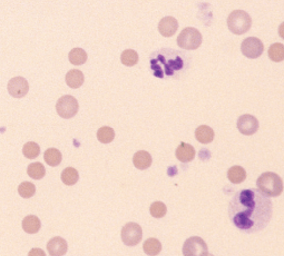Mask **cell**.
Listing matches in <instances>:
<instances>
[{
    "label": "cell",
    "instance_id": "6da1fadb",
    "mask_svg": "<svg viewBox=\"0 0 284 256\" xmlns=\"http://www.w3.org/2000/svg\"><path fill=\"white\" fill-rule=\"evenodd\" d=\"M235 227L246 233H255L268 225L272 216V203L259 190L237 192L228 207Z\"/></svg>",
    "mask_w": 284,
    "mask_h": 256
},
{
    "label": "cell",
    "instance_id": "7a4b0ae2",
    "mask_svg": "<svg viewBox=\"0 0 284 256\" xmlns=\"http://www.w3.org/2000/svg\"><path fill=\"white\" fill-rule=\"evenodd\" d=\"M256 187L261 193L268 197H278L283 191V183L280 176L276 173L267 172L258 178Z\"/></svg>",
    "mask_w": 284,
    "mask_h": 256
},
{
    "label": "cell",
    "instance_id": "3957f363",
    "mask_svg": "<svg viewBox=\"0 0 284 256\" xmlns=\"http://www.w3.org/2000/svg\"><path fill=\"white\" fill-rule=\"evenodd\" d=\"M227 26L233 34L243 35L250 30L252 19L247 12L243 10H234L227 18Z\"/></svg>",
    "mask_w": 284,
    "mask_h": 256
},
{
    "label": "cell",
    "instance_id": "277c9868",
    "mask_svg": "<svg viewBox=\"0 0 284 256\" xmlns=\"http://www.w3.org/2000/svg\"><path fill=\"white\" fill-rule=\"evenodd\" d=\"M201 44H202V35L198 29L192 28V27L183 29L177 37V45L183 49H198Z\"/></svg>",
    "mask_w": 284,
    "mask_h": 256
},
{
    "label": "cell",
    "instance_id": "5b68a950",
    "mask_svg": "<svg viewBox=\"0 0 284 256\" xmlns=\"http://www.w3.org/2000/svg\"><path fill=\"white\" fill-rule=\"evenodd\" d=\"M79 104L74 96L65 95L58 99L56 104V112L61 117L68 120L76 116V114L78 113Z\"/></svg>",
    "mask_w": 284,
    "mask_h": 256
},
{
    "label": "cell",
    "instance_id": "8992f818",
    "mask_svg": "<svg viewBox=\"0 0 284 256\" xmlns=\"http://www.w3.org/2000/svg\"><path fill=\"white\" fill-rule=\"evenodd\" d=\"M183 254L185 256H208V245L201 237L192 236L183 245Z\"/></svg>",
    "mask_w": 284,
    "mask_h": 256
},
{
    "label": "cell",
    "instance_id": "52a82bcc",
    "mask_svg": "<svg viewBox=\"0 0 284 256\" xmlns=\"http://www.w3.org/2000/svg\"><path fill=\"white\" fill-rule=\"evenodd\" d=\"M143 239L142 227L136 223H127L122 228V241L127 246H135Z\"/></svg>",
    "mask_w": 284,
    "mask_h": 256
},
{
    "label": "cell",
    "instance_id": "ba28073f",
    "mask_svg": "<svg viewBox=\"0 0 284 256\" xmlns=\"http://www.w3.org/2000/svg\"><path fill=\"white\" fill-rule=\"evenodd\" d=\"M264 46L259 38L256 37H249L243 40L241 45V52L245 57L255 59L260 57L263 54Z\"/></svg>",
    "mask_w": 284,
    "mask_h": 256
},
{
    "label": "cell",
    "instance_id": "9c48e42d",
    "mask_svg": "<svg viewBox=\"0 0 284 256\" xmlns=\"http://www.w3.org/2000/svg\"><path fill=\"white\" fill-rule=\"evenodd\" d=\"M29 84L24 77H15L8 83V93L13 98H22L28 94Z\"/></svg>",
    "mask_w": 284,
    "mask_h": 256
},
{
    "label": "cell",
    "instance_id": "30bf717a",
    "mask_svg": "<svg viewBox=\"0 0 284 256\" xmlns=\"http://www.w3.org/2000/svg\"><path fill=\"white\" fill-rule=\"evenodd\" d=\"M237 129L245 136L254 135L259 129V121L250 114H245L237 120Z\"/></svg>",
    "mask_w": 284,
    "mask_h": 256
},
{
    "label": "cell",
    "instance_id": "8fae6325",
    "mask_svg": "<svg viewBox=\"0 0 284 256\" xmlns=\"http://www.w3.org/2000/svg\"><path fill=\"white\" fill-rule=\"evenodd\" d=\"M48 254L52 256H62L67 252V242L63 237H53L47 243Z\"/></svg>",
    "mask_w": 284,
    "mask_h": 256
},
{
    "label": "cell",
    "instance_id": "7c38bea8",
    "mask_svg": "<svg viewBox=\"0 0 284 256\" xmlns=\"http://www.w3.org/2000/svg\"><path fill=\"white\" fill-rule=\"evenodd\" d=\"M178 29V21L173 17H165L159 21L158 30L164 37H172Z\"/></svg>",
    "mask_w": 284,
    "mask_h": 256
},
{
    "label": "cell",
    "instance_id": "4fadbf2b",
    "mask_svg": "<svg viewBox=\"0 0 284 256\" xmlns=\"http://www.w3.org/2000/svg\"><path fill=\"white\" fill-rule=\"evenodd\" d=\"M133 163H134V166L137 168V170H141V171L147 170L148 167L152 166V163H153L152 155H150L148 152H145V150H140V152H136L134 154Z\"/></svg>",
    "mask_w": 284,
    "mask_h": 256
},
{
    "label": "cell",
    "instance_id": "5bb4252c",
    "mask_svg": "<svg viewBox=\"0 0 284 256\" xmlns=\"http://www.w3.org/2000/svg\"><path fill=\"white\" fill-rule=\"evenodd\" d=\"M176 158L182 163H190L195 157V149L193 146L186 143H181V145L176 148Z\"/></svg>",
    "mask_w": 284,
    "mask_h": 256
},
{
    "label": "cell",
    "instance_id": "9a60e30c",
    "mask_svg": "<svg viewBox=\"0 0 284 256\" xmlns=\"http://www.w3.org/2000/svg\"><path fill=\"white\" fill-rule=\"evenodd\" d=\"M214 130L208 125H201L195 130V138L201 144H210L214 140Z\"/></svg>",
    "mask_w": 284,
    "mask_h": 256
},
{
    "label": "cell",
    "instance_id": "2e32d148",
    "mask_svg": "<svg viewBox=\"0 0 284 256\" xmlns=\"http://www.w3.org/2000/svg\"><path fill=\"white\" fill-rule=\"evenodd\" d=\"M65 80H66L67 86L70 87V88L77 89V88H79L80 86H82V84H84L85 77L80 70L74 69V70H71L67 72Z\"/></svg>",
    "mask_w": 284,
    "mask_h": 256
},
{
    "label": "cell",
    "instance_id": "e0dca14e",
    "mask_svg": "<svg viewBox=\"0 0 284 256\" xmlns=\"http://www.w3.org/2000/svg\"><path fill=\"white\" fill-rule=\"evenodd\" d=\"M41 227L40 219L36 215H28L22 221V230L28 234H36Z\"/></svg>",
    "mask_w": 284,
    "mask_h": 256
},
{
    "label": "cell",
    "instance_id": "ac0fdd59",
    "mask_svg": "<svg viewBox=\"0 0 284 256\" xmlns=\"http://www.w3.org/2000/svg\"><path fill=\"white\" fill-rule=\"evenodd\" d=\"M62 182L67 186L75 185L79 180V174L78 171L75 170L74 167H66L65 170L62 172Z\"/></svg>",
    "mask_w": 284,
    "mask_h": 256
},
{
    "label": "cell",
    "instance_id": "d6986e66",
    "mask_svg": "<svg viewBox=\"0 0 284 256\" xmlns=\"http://www.w3.org/2000/svg\"><path fill=\"white\" fill-rule=\"evenodd\" d=\"M227 177L233 184H241L246 178V172L241 166H232L227 172Z\"/></svg>",
    "mask_w": 284,
    "mask_h": 256
},
{
    "label": "cell",
    "instance_id": "ffe728a7",
    "mask_svg": "<svg viewBox=\"0 0 284 256\" xmlns=\"http://www.w3.org/2000/svg\"><path fill=\"white\" fill-rule=\"evenodd\" d=\"M68 59L75 66H81L87 62V53L82 48H74L68 54Z\"/></svg>",
    "mask_w": 284,
    "mask_h": 256
},
{
    "label": "cell",
    "instance_id": "44dd1931",
    "mask_svg": "<svg viewBox=\"0 0 284 256\" xmlns=\"http://www.w3.org/2000/svg\"><path fill=\"white\" fill-rule=\"evenodd\" d=\"M44 159L49 166H58L62 163V153L57 148H48L44 154Z\"/></svg>",
    "mask_w": 284,
    "mask_h": 256
},
{
    "label": "cell",
    "instance_id": "7402d4cb",
    "mask_svg": "<svg viewBox=\"0 0 284 256\" xmlns=\"http://www.w3.org/2000/svg\"><path fill=\"white\" fill-rule=\"evenodd\" d=\"M162 251V244L157 239L150 237L144 243V252L147 255H158Z\"/></svg>",
    "mask_w": 284,
    "mask_h": 256
},
{
    "label": "cell",
    "instance_id": "603a6c76",
    "mask_svg": "<svg viewBox=\"0 0 284 256\" xmlns=\"http://www.w3.org/2000/svg\"><path fill=\"white\" fill-rule=\"evenodd\" d=\"M97 138L100 143L109 144V143H112L114 138H115V131H114L112 127L104 126L98 129Z\"/></svg>",
    "mask_w": 284,
    "mask_h": 256
},
{
    "label": "cell",
    "instance_id": "cb8c5ba5",
    "mask_svg": "<svg viewBox=\"0 0 284 256\" xmlns=\"http://www.w3.org/2000/svg\"><path fill=\"white\" fill-rule=\"evenodd\" d=\"M121 61L123 65H125L127 67H133L135 66L137 62H139V55L133 49H126L122 53Z\"/></svg>",
    "mask_w": 284,
    "mask_h": 256
},
{
    "label": "cell",
    "instance_id": "d4e9b609",
    "mask_svg": "<svg viewBox=\"0 0 284 256\" xmlns=\"http://www.w3.org/2000/svg\"><path fill=\"white\" fill-rule=\"evenodd\" d=\"M269 58L276 63L284 59V46L282 44H273L269 48Z\"/></svg>",
    "mask_w": 284,
    "mask_h": 256
},
{
    "label": "cell",
    "instance_id": "484cf974",
    "mask_svg": "<svg viewBox=\"0 0 284 256\" xmlns=\"http://www.w3.org/2000/svg\"><path fill=\"white\" fill-rule=\"evenodd\" d=\"M22 154L24 156L28 159H35L39 156L40 154V147L37 143H34V141H29V143H26L22 147Z\"/></svg>",
    "mask_w": 284,
    "mask_h": 256
},
{
    "label": "cell",
    "instance_id": "4316f807",
    "mask_svg": "<svg viewBox=\"0 0 284 256\" xmlns=\"http://www.w3.org/2000/svg\"><path fill=\"white\" fill-rule=\"evenodd\" d=\"M27 173L34 180H41L45 176L46 170L41 163H31L28 168H27Z\"/></svg>",
    "mask_w": 284,
    "mask_h": 256
},
{
    "label": "cell",
    "instance_id": "83f0119b",
    "mask_svg": "<svg viewBox=\"0 0 284 256\" xmlns=\"http://www.w3.org/2000/svg\"><path fill=\"white\" fill-rule=\"evenodd\" d=\"M36 193V186L31 182H22L18 186V194L22 198H31Z\"/></svg>",
    "mask_w": 284,
    "mask_h": 256
},
{
    "label": "cell",
    "instance_id": "f1b7e54d",
    "mask_svg": "<svg viewBox=\"0 0 284 256\" xmlns=\"http://www.w3.org/2000/svg\"><path fill=\"white\" fill-rule=\"evenodd\" d=\"M149 212L152 214V216L155 218H162L167 213L166 205L162 202H155L152 204V206L149 208Z\"/></svg>",
    "mask_w": 284,
    "mask_h": 256
}]
</instances>
